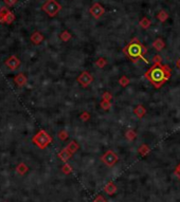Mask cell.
Returning a JSON list of instances; mask_svg holds the SVG:
<instances>
[{
    "mask_svg": "<svg viewBox=\"0 0 180 202\" xmlns=\"http://www.w3.org/2000/svg\"><path fill=\"white\" fill-rule=\"evenodd\" d=\"M139 151H140V153L142 154H147L146 151H148V147H147L146 145H142V146H141V147H140Z\"/></svg>",
    "mask_w": 180,
    "mask_h": 202,
    "instance_id": "cell-18",
    "label": "cell"
},
{
    "mask_svg": "<svg viewBox=\"0 0 180 202\" xmlns=\"http://www.w3.org/2000/svg\"><path fill=\"white\" fill-rule=\"evenodd\" d=\"M43 10L49 15V16L53 17L59 12V10H61V6L57 3L55 0H48V1H47L46 3L43 6Z\"/></svg>",
    "mask_w": 180,
    "mask_h": 202,
    "instance_id": "cell-3",
    "label": "cell"
},
{
    "mask_svg": "<svg viewBox=\"0 0 180 202\" xmlns=\"http://www.w3.org/2000/svg\"><path fill=\"white\" fill-rule=\"evenodd\" d=\"M6 66L7 68H9L10 70H16L18 69V67L20 66V60L17 58L16 56H14V55H12V56H10L9 58L6 60Z\"/></svg>",
    "mask_w": 180,
    "mask_h": 202,
    "instance_id": "cell-5",
    "label": "cell"
},
{
    "mask_svg": "<svg viewBox=\"0 0 180 202\" xmlns=\"http://www.w3.org/2000/svg\"><path fill=\"white\" fill-rule=\"evenodd\" d=\"M105 64H106V60L104 59V58H100V59H99V62H96V65H98L99 67H101V68L103 67V66L105 65Z\"/></svg>",
    "mask_w": 180,
    "mask_h": 202,
    "instance_id": "cell-21",
    "label": "cell"
},
{
    "mask_svg": "<svg viewBox=\"0 0 180 202\" xmlns=\"http://www.w3.org/2000/svg\"><path fill=\"white\" fill-rule=\"evenodd\" d=\"M176 175L178 176V178L180 179V164L177 166V168H176Z\"/></svg>",
    "mask_w": 180,
    "mask_h": 202,
    "instance_id": "cell-24",
    "label": "cell"
},
{
    "mask_svg": "<svg viewBox=\"0 0 180 202\" xmlns=\"http://www.w3.org/2000/svg\"><path fill=\"white\" fill-rule=\"evenodd\" d=\"M58 138L61 139V140L65 141V140H66V139L68 138L67 132H66V131H61V132L58 133Z\"/></svg>",
    "mask_w": 180,
    "mask_h": 202,
    "instance_id": "cell-17",
    "label": "cell"
},
{
    "mask_svg": "<svg viewBox=\"0 0 180 202\" xmlns=\"http://www.w3.org/2000/svg\"><path fill=\"white\" fill-rule=\"evenodd\" d=\"M27 76H25L23 73H19V74H17L16 76L14 78V83L16 84L18 87H22V86H25V84H27Z\"/></svg>",
    "mask_w": 180,
    "mask_h": 202,
    "instance_id": "cell-8",
    "label": "cell"
},
{
    "mask_svg": "<svg viewBox=\"0 0 180 202\" xmlns=\"http://www.w3.org/2000/svg\"><path fill=\"white\" fill-rule=\"evenodd\" d=\"M17 172L19 175H25V172H28V166L25 165V163H20L19 165L17 166Z\"/></svg>",
    "mask_w": 180,
    "mask_h": 202,
    "instance_id": "cell-14",
    "label": "cell"
},
{
    "mask_svg": "<svg viewBox=\"0 0 180 202\" xmlns=\"http://www.w3.org/2000/svg\"><path fill=\"white\" fill-rule=\"evenodd\" d=\"M165 67H163L162 69L160 68H155V69H152L150 72H148V75H150V80L155 83H160V82H163V80L168 77V74H169V70L168 69H165Z\"/></svg>",
    "mask_w": 180,
    "mask_h": 202,
    "instance_id": "cell-2",
    "label": "cell"
},
{
    "mask_svg": "<svg viewBox=\"0 0 180 202\" xmlns=\"http://www.w3.org/2000/svg\"><path fill=\"white\" fill-rule=\"evenodd\" d=\"M91 13H92V15H95L96 18H99L104 13V10H103V7H101L99 4H95V6L92 7V10H91Z\"/></svg>",
    "mask_w": 180,
    "mask_h": 202,
    "instance_id": "cell-11",
    "label": "cell"
},
{
    "mask_svg": "<svg viewBox=\"0 0 180 202\" xmlns=\"http://www.w3.org/2000/svg\"><path fill=\"white\" fill-rule=\"evenodd\" d=\"M71 156H72V154H70L69 151L67 150V148L62 149V150L61 153H59V154H58V157L62 159V161H64V162L68 161V159H69Z\"/></svg>",
    "mask_w": 180,
    "mask_h": 202,
    "instance_id": "cell-12",
    "label": "cell"
},
{
    "mask_svg": "<svg viewBox=\"0 0 180 202\" xmlns=\"http://www.w3.org/2000/svg\"><path fill=\"white\" fill-rule=\"evenodd\" d=\"M93 202H106V201H105V199L103 198V196H98L95 200H93Z\"/></svg>",
    "mask_w": 180,
    "mask_h": 202,
    "instance_id": "cell-22",
    "label": "cell"
},
{
    "mask_svg": "<svg viewBox=\"0 0 180 202\" xmlns=\"http://www.w3.org/2000/svg\"><path fill=\"white\" fill-rule=\"evenodd\" d=\"M66 148H67V150L69 151L70 154H73L75 153V151H76L77 149H79V145H77V144L75 143V142H71V143L69 144V145L67 146Z\"/></svg>",
    "mask_w": 180,
    "mask_h": 202,
    "instance_id": "cell-13",
    "label": "cell"
},
{
    "mask_svg": "<svg viewBox=\"0 0 180 202\" xmlns=\"http://www.w3.org/2000/svg\"><path fill=\"white\" fill-rule=\"evenodd\" d=\"M4 2L7 4V6H13L17 2V0H4Z\"/></svg>",
    "mask_w": 180,
    "mask_h": 202,
    "instance_id": "cell-23",
    "label": "cell"
},
{
    "mask_svg": "<svg viewBox=\"0 0 180 202\" xmlns=\"http://www.w3.org/2000/svg\"><path fill=\"white\" fill-rule=\"evenodd\" d=\"M102 161H103L106 165H108V166H113V165L118 162V157H117V154H114L113 151L109 150L102 157Z\"/></svg>",
    "mask_w": 180,
    "mask_h": 202,
    "instance_id": "cell-4",
    "label": "cell"
},
{
    "mask_svg": "<svg viewBox=\"0 0 180 202\" xmlns=\"http://www.w3.org/2000/svg\"><path fill=\"white\" fill-rule=\"evenodd\" d=\"M62 172H64L65 174H69V172H71V167L66 164L65 166H62Z\"/></svg>",
    "mask_w": 180,
    "mask_h": 202,
    "instance_id": "cell-19",
    "label": "cell"
},
{
    "mask_svg": "<svg viewBox=\"0 0 180 202\" xmlns=\"http://www.w3.org/2000/svg\"><path fill=\"white\" fill-rule=\"evenodd\" d=\"M126 138L129 139V140H134V139L136 138V135L132 132V131H128V132L126 133Z\"/></svg>",
    "mask_w": 180,
    "mask_h": 202,
    "instance_id": "cell-20",
    "label": "cell"
},
{
    "mask_svg": "<svg viewBox=\"0 0 180 202\" xmlns=\"http://www.w3.org/2000/svg\"><path fill=\"white\" fill-rule=\"evenodd\" d=\"M32 141H33V143L37 146V147L44 149L52 142V138L49 135V133L46 132L45 130H40V131H38L35 135H34Z\"/></svg>",
    "mask_w": 180,
    "mask_h": 202,
    "instance_id": "cell-1",
    "label": "cell"
},
{
    "mask_svg": "<svg viewBox=\"0 0 180 202\" xmlns=\"http://www.w3.org/2000/svg\"><path fill=\"white\" fill-rule=\"evenodd\" d=\"M135 113L138 115L139 117H142L143 115L145 114V109L143 108L142 106H138L137 108L135 109Z\"/></svg>",
    "mask_w": 180,
    "mask_h": 202,
    "instance_id": "cell-15",
    "label": "cell"
},
{
    "mask_svg": "<svg viewBox=\"0 0 180 202\" xmlns=\"http://www.w3.org/2000/svg\"><path fill=\"white\" fill-rule=\"evenodd\" d=\"M104 190H105V191H106L107 194H108V195L111 196V195H113V194L117 191V186L114 185L113 182H109L108 184L105 186V188H104Z\"/></svg>",
    "mask_w": 180,
    "mask_h": 202,
    "instance_id": "cell-10",
    "label": "cell"
},
{
    "mask_svg": "<svg viewBox=\"0 0 180 202\" xmlns=\"http://www.w3.org/2000/svg\"><path fill=\"white\" fill-rule=\"evenodd\" d=\"M128 52H129L130 56L139 57L141 52H143V51L141 50V47L139 46V44H132V46L129 47V49H128Z\"/></svg>",
    "mask_w": 180,
    "mask_h": 202,
    "instance_id": "cell-7",
    "label": "cell"
},
{
    "mask_svg": "<svg viewBox=\"0 0 180 202\" xmlns=\"http://www.w3.org/2000/svg\"><path fill=\"white\" fill-rule=\"evenodd\" d=\"M43 40H44V36L41 35L39 32L33 33V35L31 36V41H32L34 44H39Z\"/></svg>",
    "mask_w": 180,
    "mask_h": 202,
    "instance_id": "cell-9",
    "label": "cell"
},
{
    "mask_svg": "<svg viewBox=\"0 0 180 202\" xmlns=\"http://www.w3.org/2000/svg\"><path fill=\"white\" fill-rule=\"evenodd\" d=\"M119 83H120V85H121V86L125 87V86H127V85L129 84V80H128V78H127L126 76H122V77L119 80Z\"/></svg>",
    "mask_w": 180,
    "mask_h": 202,
    "instance_id": "cell-16",
    "label": "cell"
},
{
    "mask_svg": "<svg viewBox=\"0 0 180 202\" xmlns=\"http://www.w3.org/2000/svg\"><path fill=\"white\" fill-rule=\"evenodd\" d=\"M92 80V77L88 72H83L79 77V82L82 84V86H88Z\"/></svg>",
    "mask_w": 180,
    "mask_h": 202,
    "instance_id": "cell-6",
    "label": "cell"
}]
</instances>
